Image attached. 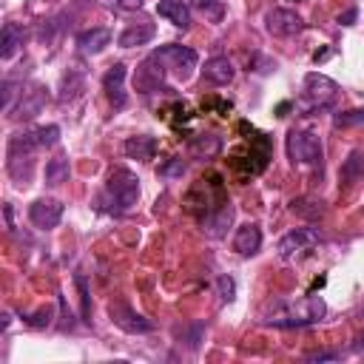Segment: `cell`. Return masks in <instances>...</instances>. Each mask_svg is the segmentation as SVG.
Wrapping results in <instances>:
<instances>
[{"label": "cell", "instance_id": "6da1fadb", "mask_svg": "<svg viewBox=\"0 0 364 364\" xmlns=\"http://www.w3.org/2000/svg\"><path fill=\"white\" fill-rule=\"evenodd\" d=\"M324 313H327V304H324L321 296H307L299 304L276 299L262 310V324H270V327H307V324H316Z\"/></svg>", "mask_w": 364, "mask_h": 364}, {"label": "cell", "instance_id": "7a4b0ae2", "mask_svg": "<svg viewBox=\"0 0 364 364\" xmlns=\"http://www.w3.org/2000/svg\"><path fill=\"white\" fill-rule=\"evenodd\" d=\"M136 199H139V179L128 168L111 171V176L105 182V191L100 196L102 210H108V213H128L136 205Z\"/></svg>", "mask_w": 364, "mask_h": 364}, {"label": "cell", "instance_id": "3957f363", "mask_svg": "<svg viewBox=\"0 0 364 364\" xmlns=\"http://www.w3.org/2000/svg\"><path fill=\"white\" fill-rule=\"evenodd\" d=\"M40 148L37 142V134L34 131H23V134H14L9 139V159H6V168H9V176L14 182H28L31 179V171H34V151Z\"/></svg>", "mask_w": 364, "mask_h": 364}, {"label": "cell", "instance_id": "277c9868", "mask_svg": "<svg viewBox=\"0 0 364 364\" xmlns=\"http://www.w3.org/2000/svg\"><path fill=\"white\" fill-rule=\"evenodd\" d=\"M156 65L165 71V77H173V80H188L191 71L196 68L199 63V54L191 48V46H176V43H168V46H159L154 54Z\"/></svg>", "mask_w": 364, "mask_h": 364}, {"label": "cell", "instance_id": "5b68a950", "mask_svg": "<svg viewBox=\"0 0 364 364\" xmlns=\"http://www.w3.org/2000/svg\"><path fill=\"white\" fill-rule=\"evenodd\" d=\"M287 156L293 165H321L324 156L321 136L310 128H293L287 134Z\"/></svg>", "mask_w": 364, "mask_h": 364}, {"label": "cell", "instance_id": "8992f818", "mask_svg": "<svg viewBox=\"0 0 364 364\" xmlns=\"http://www.w3.org/2000/svg\"><path fill=\"white\" fill-rule=\"evenodd\" d=\"M336 94H338V85L327 77V74H318V71H310L304 77V100L299 102L307 114L310 111H321V108H330L336 102Z\"/></svg>", "mask_w": 364, "mask_h": 364}, {"label": "cell", "instance_id": "52a82bcc", "mask_svg": "<svg viewBox=\"0 0 364 364\" xmlns=\"http://www.w3.org/2000/svg\"><path fill=\"white\" fill-rule=\"evenodd\" d=\"M46 100H48V91L40 82H31V85L20 88V100L9 111V117H14V119H34L46 108Z\"/></svg>", "mask_w": 364, "mask_h": 364}, {"label": "cell", "instance_id": "ba28073f", "mask_svg": "<svg viewBox=\"0 0 364 364\" xmlns=\"http://www.w3.org/2000/svg\"><path fill=\"white\" fill-rule=\"evenodd\" d=\"M318 239L321 236H318L316 228H296V230H290L279 239V256L282 259H296V256L307 253L310 247H316Z\"/></svg>", "mask_w": 364, "mask_h": 364}, {"label": "cell", "instance_id": "9c48e42d", "mask_svg": "<svg viewBox=\"0 0 364 364\" xmlns=\"http://www.w3.org/2000/svg\"><path fill=\"white\" fill-rule=\"evenodd\" d=\"M264 28L276 37H293L304 28V20L293 9H270L264 14Z\"/></svg>", "mask_w": 364, "mask_h": 364}, {"label": "cell", "instance_id": "30bf717a", "mask_svg": "<svg viewBox=\"0 0 364 364\" xmlns=\"http://www.w3.org/2000/svg\"><path fill=\"white\" fill-rule=\"evenodd\" d=\"M28 219H31L34 228L51 230V228H57L60 219H63V202H60V199H37V202H31V208H28Z\"/></svg>", "mask_w": 364, "mask_h": 364}, {"label": "cell", "instance_id": "8fae6325", "mask_svg": "<svg viewBox=\"0 0 364 364\" xmlns=\"http://www.w3.org/2000/svg\"><path fill=\"white\" fill-rule=\"evenodd\" d=\"M108 313H111V321L117 327H122L125 333H151L154 330V321H148L145 316H139L128 304H111Z\"/></svg>", "mask_w": 364, "mask_h": 364}, {"label": "cell", "instance_id": "7c38bea8", "mask_svg": "<svg viewBox=\"0 0 364 364\" xmlns=\"http://www.w3.org/2000/svg\"><path fill=\"white\" fill-rule=\"evenodd\" d=\"M125 65L122 63H114L108 71H105V77H102V88H105V94H108V100H111V105L119 111V108H125Z\"/></svg>", "mask_w": 364, "mask_h": 364}, {"label": "cell", "instance_id": "4fadbf2b", "mask_svg": "<svg viewBox=\"0 0 364 364\" xmlns=\"http://www.w3.org/2000/svg\"><path fill=\"white\" fill-rule=\"evenodd\" d=\"M134 85H136V91H142V94L159 91V88L165 85V71L156 65V60H154V57H148V60H145V63L136 68Z\"/></svg>", "mask_w": 364, "mask_h": 364}, {"label": "cell", "instance_id": "5bb4252c", "mask_svg": "<svg viewBox=\"0 0 364 364\" xmlns=\"http://www.w3.org/2000/svg\"><path fill=\"white\" fill-rule=\"evenodd\" d=\"M259 247H262V230H259V225L256 222L242 225L236 230V236H233V250L239 256H253V253H259Z\"/></svg>", "mask_w": 364, "mask_h": 364}, {"label": "cell", "instance_id": "9a60e30c", "mask_svg": "<svg viewBox=\"0 0 364 364\" xmlns=\"http://www.w3.org/2000/svg\"><path fill=\"white\" fill-rule=\"evenodd\" d=\"M108 43H111V31H108V28H85V31L77 34V48H80V54H85V57L100 54Z\"/></svg>", "mask_w": 364, "mask_h": 364}, {"label": "cell", "instance_id": "2e32d148", "mask_svg": "<svg viewBox=\"0 0 364 364\" xmlns=\"http://www.w3.org/2000/svg\"><path fill=\"white\" fill-rule=\"evenodd\" d=\"M202 80L210 85H228L233 80V63L228 57H210L202 68Z\"/></svg>", "mask_w": 364, "mask_h": 364}, {"label": "cell", "instance_id": "e0dca14e", "mask_svg": "<svg viewBox=\"0 0 364 364\" xmlns=\"http://www.w3.org/2000/svg\"><path fill=\"white\" fill-rule=\"evenodd\" d=\"M219 151H222V136L216 134H196L188 142V154L193 159H213Z\"/></svg>", "mask_w": 364, "mask_h": 364}, {"label": "cell", "instance_id": "ac0fdd59", "mask_svg": "<svg viewBox=\"0 0 364 364\" xmlns=\"http://www.w3.org/2000/svg\"><path fill=\"white\" fill-rule=\"evenodd\" d=\"M233 213H236V208H233L230 202H222V208H219L216 213H208V216H205V222H202L205 233L213 236V239L225 236V230H228L230 222H233Z\"/></svg>", "mask_w": 364, "mask_h": 364}, {"label": "cell", "instance_id": "d6986e66", "mask_svg": "<svg viewBox=\"0 0 364 364\" xmlns=\"http://www.w3.org/2000/svg\"><path fill=\"white\" fill-rule=\"evenodd\" d=\"M156 11H159V17L171 20L176 28H188L191 26V6L182 3V0H159Z\"/></svg>", "mask_w": 364, "mask_h": 364}, {"label": "cell", "instance_id": "ffe728a7", "mask_svg": "<svg viewBox=\"0 0 364 364\" xmlns=\"http://www.w3.org/2000/svg\"><path fill=\"white\" fill-rule=\"evenodd\" d=\"M122 148H125V154H128L131 159L148 162V159H154V154H156V139H154V136H148V134H139V136H128Z\"/></svg>", "mask_w": 364, "mask_h": 364}, {"label": "cell", "instance_id": "44dd1931", "mask_svg": "<svg viewBox=\"0 0 364 364\" xmlns=\"http://www.w3.org/2000/svg\"><path fill=\"white\" fill-rule=\"evenodd\" d=\"M154 23H148V20H142V23H136V26H128L122 34H119V48H134V46H145L151 37H154Z\"/></svg>", "mask_w": 364, "mask_h": 364}, {"label": "cell", "instance_id": "7402d4cb", "mask_svg": "<svg viewBox=\"0 0 364 364\" xmlns=\"http://www.w3.org/2000/svg\"><path fill=\"white\" fill-rule=\"evenodd\" d=\"M23 28L17 23H6L3 31H0V57L3 60H11L17 54V48L23 46Z\"/></svg>", "mask_w": 364, "mask_h": 364}, {"label": "cell", "instance_id": "603a6c76", "mask_svg": "<svg viewBox=\"0 0 364 364\" xmlns=\"http://www.w3.org/2000/svg\"><path fill=\"white\" fill-rule=\"evenodd\" d=\"M68 159L65 156H54V159H48L46 162V182L48 185H63L65 179H68Z\"/></svg>", "mask_w": 364, "mask_h": 364}, {"label": "cell", "instance_id": "cb8c5ba5", "mask_svg": "<svg viewBox=\"0 0 364 364\" xmlns=\"http://www.w3.org/2000/svg\"><path fill=\"white\" fill-rule=\"evenodd\" d=\"M364 176V154L361 151H350V156L341 165V179L344 182H355Z\"/></svg>", "mask_w": 364, "mask_h": 364}, {"label": "cell", "instance_id": "d4e9b609", "mask_svg": "<svg viewBox=\"0 0 364 364\" xmlns=\"http://www.w3.org/2000/svg\"><path fill=\"white\" fill-rule=\"evenodd\" d=\"M293 213H299V216H310V219H318L321 213H324V208H321V202H313V199H293Z\"/></svg>", "mask_w": 364, "mask_h": 364}, {"label": "cell", "instance_id": "484cf974", "mask_svg": "<svg viewBox=\"0 0 364 364\" xmlns=\"http://www.w3.org/2000/svg\"><path fill=\"white\" fill-rule=\"evenodd\" d=\"M333 125L336 128H350V125H364V108H350V111H341L333 117Z\"/></svg>", "mask_w": 364, "mask_h": 364}, {"label": "cell", "instance_id": "4316f807", "mask_svg": "<svg viewBox=\"0 0 364 364\" xmlns=\"http://www.w3.org/2000/svg\"><path fill=\"white\" fill-rule=\"evenodd\" d=\"M74 284L80 290V301H82V318L91 321V301H88V282L82 273H74Z\"/></svg>", "mask_w": 364, "mask_h": 364}, {"label": "cell", "instance_id": "83f0119b", "mask_svg": "<svg viewBox=\"0 0 364 364\" xmlns=\"http://www.w3.org/2000/svg\"><path fill=\"white\" fill-rule=\"evenodd\" d=\"M34 134H37L40 148H51L57 142V136H60V128L57 125H43V128H34Z\"/></svg>", "mask_w": 364, "mask_h": 364}, {"label": "cell", "instance_id": "f1b7e54d", "mask_svg": "<svg viewBox=\"0 0 364 364\" xmlns=\"http://www.w3.org/2000/svg\"><path fill=\"white\" fill-rule=\"evenodd\" d=\"M216 290H219V299H222V301H233V296H236V282H233V276H219V279H216Z\"/></svg>", "mask_w": 364, "mask_h": 364}, {"label": "cell", "instance_id": "f546056e", "mask_svg": "<svg viewBox=\"0 0 364 364\" xmlns=\"http://www.w3.org/2000/svg\"><path fill=\"white\" fill-rule=\"evenodd\" d=\"M14 88H17L14 80H3V111H6V114L11 111V100H14V94H17Z\"/></svg>", "mask_w": 364, "mask_h": 364}, {"label": "cell", "instance_id": "4dcf8cb0", "mask_svg": "<svg viewBox=\"0 0 364 364\" xmlns=\"http://www.w3.org/2000/svg\"><path fill=\"white\" fill-rule=\"evenodd\" d=\"M28 324H31V327H48V324H51V307H40V310L28 318Z\"/></svg>", "mask_w": 364, "mask_h": 364}, {"label": "cell", "instance_id": "1f68e13d", "mask_svg": "<svg viewBox=\"0 0 364 364\" xmlns=\"http://www.w3.org/2000/svg\"><path fill=\"white\" fill-rule=\"evenodd\" d=\"M191 6H193V9H202V11H208L210 17H219V14H222V9L216 6V0H191Z\"/></svg>", "mask_w": 364, "mask_h": 364}, {"label": "cell", "instance_id": "d6a6232c", "mask_svg": "<svg viewBox=\"0 0 364 364\" xmlns=\"http://www.w3.org/2000/svg\"><path fill=\"white\" fill-rule=\"evenodd\" d=\"M182 171H185V162H182V159H173V162L165 165L159 173H162V176H182Z\"/></svg>", "mask_w": 364, "mask_h": 364}, {"label": "cell", "instance_id": "836d02e7", "mask_svg": "<svg viewBox=\"0 0 364 364\" xmlns=\"http://www.w3.org/2000/svg\"><path fill=\"white\" fill-rule=\"evenodd\" d=\"M338 358V353H310L307 355V361H336Z\"/></svg>", "mask_w": 364, "mask_h": 364}, {"label": "cell", "instance_id": "e575fe53", "mask_svg": "<svg viewBox=\"0 0 364 364\" xmlns=\"http://www.w3.org/2000/svg\"><path fill=\"white\" fill-rule=\"evenodd\" d=\"M117 6L122 11H136V9H142V0H117Z\"/></svg>", "mask_w": 364, "mask_h": 364}, {"label": "cell", "instance_id": "d590c367", "mask_svg": "<svg viewBox=\"0 0 364 364\" xmlns=\"http://www.w3.org/2000/svg\"><path fill=\"white\" fill-rule=\"evenodd\" d=\"M355 20V9H347L344 14H338V23H344V26H350Z\"/></svg>", "mask_w": 364, "mask_h": 364}, {"label": "cell", "instance_id": "8d00e7d4", "mask_svg": "<svg viewBox=\"0 0 364 364\" xmlns=\"http://www.w3.org/2000/svg\"><path fill=\"white\" fill-rule=\"evenodd\" d=\"M358 341H361V350H364V336H361V338H358Z\"/></svg>", "mask_w": 364, "mask_h": 364}, {"label": "cell", "instance_id": "74e56055", "mask_svg": "<svg viewBox=\"0 0 364 364\" xmlns=\"http://www.w3.org/2000/svg\"><path fill=\"white\" fill-rule=\"evenodd\" d=\"M361 313H364V304H361Z\"/></svg>", "mask_w": 364, "mask_h": 364}]
</instances>
